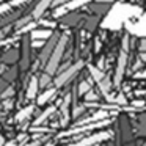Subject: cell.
<instances>
[{"mask_svg": "<svg viewBox=\"0 0 146 146\" xmlns=\"http://www.w3.org/2000/svg\"><path fill=\"white\" fill-rule=\"evenodd\" d=\"M41 145H42L41 140H35V141H32V143H27L25 146H41Z\"/></svg>", "mask_w": 146, "mask_h": 146, "instance_id": "25", "label": "cell"}, {"mask_svg": "<svg viewBox=\"0 0 146 146\" xmlns=\"http://www.w3.org/2000/svg\"><path fill=\"white\" fill-rule=\"evenodd\" d=\"M126 63H127V52H121L119 54V58H118V64H116V72H115V80L113 83L115 85H119L121 83V79L124 76V69H126Z\"/></svg>", "mask_w": 146, "mask_h": 146, "instance_id": "8", "label": "cell"}, {"mask_svg": "<svg viewBox=\"0 0 146 146\" xmlns=\"http://www.w3.org/2000/svg\"><path fill=\"white\" fill-rule=\"evenodd\" d=\"M126 29L129 30V33L135 36H141V38H146V11H143L140 16L133 17L132 21L126 24Z\"/></svg>", "mask_w": 146, "mask_h": 146, "instance_id": "3", "label": "cell"}, {"mask_svg": "<svg viewBox=\"0 0 146 146\" xmlns=\"http://www.w3.org/2000/svg\"><path fill=\"white\" fill-rule=\"evenodd\" d=\"M54 35L50 29H33L32 30V39L33 41H46Z\"/></svg>", "mask_w": 146, "mask_h": 146, "instance_id": "9", "label": "cell"}, {"mask_svg": "<svg viewBox=\"0 0 146 146\" xmlns=\"http://www.w3.org/2000/svg\"><path fill=\"white\" fill-rule=\"evenodd\" d=\"M3 86H5V88H8V82H7V80H5V82H3V80H0V90L3 88Z\"/></svg>", "mask_w": 146, "mask_h": 146, "instance_id": "26", "label": "cell"}, {"mask_svg": "<svg viewBox=\"0 0 146 146\" xmlns=\"http://www.w3.org/2000/svg\"><path fill=\"white\" fill-rule=\"evenodd\" d=\"M54 3V0H39L38 3H36V7L33 8V13H32V17L33 19H38V17L42 16V13H44L46 10H47L50 5Z\"/></svg>", "mask_w": 146, "mask_h": 146, "instance_id": "10", "label": "cell"}, {"mask_svg": "<svg viewBox=\"0 0 146 146\" xmlns=\"http://www.w3.org/2000/svg\"><path fill=\"white\" fill-rule=\"evenodd\" d=\"M68 2H71V0H54V5L55 7H60V5H64Z\"/></svg>", "mask_w": 146, "mask_h": 146, "instance_id": "24", "label": "cell"}, {"mask_svg": "<svg viewBox=\"0 0 146 146\" xmlns=\"http://www.w3.org/2000/svg\"><path fill=\"white\" fill-rule=\"evenodd\" d=\"M66 46H68V36L60 35V38H58L57 44H55L54 50H52L50 57H49L47 63H46V66H44L46 74H49L50 77L55 76V72H58V66H60V61H61V57H63V54H64Z\"/></svg>", "mask_w": 146, "mask_h": 146, "instance_id": "2", "label": "cell"}, {"mask_svg": "<svg viewBox=\"0 0 146 146\" xmlns=\"http://www.w3.org/2000/svg\"><path fill=\"white\" fill-rule=\"evenodd\" d=\"M90 74L93 76V79L96 80V82H99L101 79H104V71H101V69H98V68H94V66H90Z\"/></svg>", "mask_w": 146, "mask_h": 146, "instance_id": "16", "label": "cell"}, {"mask_svg": "<svg viewBox=\"0 0 146 146\" xmlns=\"http://www.w3.org/2000/svg\"><path fill=\"white\" fill-rule=\"evenodd\" d=\"M90 2H93V0H71V2H68V3L60 5V7L55 8V10H54V17H60V16H63V14H66L68 11L77 10V8H80V7H83V5L90 3Z\"/></svg>", "mask_w": 146, "mask_h": 146, "instance_id": "5", "label": "cell"}, {"mask_svg": "<svg viewBox=\"0 0 146 146\" xmlns=\"http://www.w3.org/2000/svg\"><path fill=\"white\" fill-rule=\"evenodd\" d=\"M54 111H55V107H49V108H46L44 113H41V115L38 116V119L35 121V126H38V124H42V123H44V121L47 119L49 116H50L52 113H54Z\"/></svg>", "mask_w": 146, "mask_h": 146, "instance_id": "15", "label": "cell"}, {"mask_svg": "<svg viewBox=\"0 0 146 146\" xmlns=\"http://www.w3.org/2000/svg\"><path fill=\"white\" fill-rule=\"evenodd\" d=\"M83 68V61H77V63H74L72 66H68L64 71H61V72H58L57 79H55V88H58V86H63L66 85L68 82H69L71 79H72L74 76H76L77 72H79L80 69Z\"/></svg>", "mask_w": 146, "mask_h": 146, "instance_id": "4", "label": "cell"}, {"mask_svg": "<svg viewBox=\"0 0 146 146\" xmlns=\"http://www.w3.org/2000/svg\"><path fill=\"white\" fill-rule=\"evenodd\" d=\"M133 77H135V79H146V69L140 71V72H135Z\"/></svg>", "mask_w": 146, "mask_h": 146, "instance_id": "21", "label": "cell"}, {"mask_svg": "<svg viewBox=\"0 0 146 146\" xmlns=\"http://www.w3.org/2000/svg\"><path fill=\"white\" fill-rule=\"evenodd\" d=\"M50 83H52V77L49 76V74H46V72L38 79V86H39V88H42V90L50 88Z\"/></svg>", "mask_w": 146, "mask_h": 146, "instance_id": "14", "label": "cell"}, {"mask_svg": "<svg viewBox=\"0 0 146 146\" xmlns=\"http://www.w3.org/2000/svg\"><path fill=\"white\" fill-rule=\"evenodd\" d=\"M3 105H5V107H7V108H10L11 105H13V102H11V101H7V102H5Z\"/></svg>", "mask_w": 146, "mask_h": 146, "instance_id": "27", "label": "cell"}, {"mask_svg": "<svg viewBox=\"0 0 146 146\" xmlns=\"http://www.w3.org/2000/svg\"><path fill=\"white\" fill-rule=\"evenodd\" d=\"M13 93H14V90L11 88V86H8L7 90H3V91H2V99H3V101H5V99H10L11 96H13Z\"/></svg>", "mask_w": 146, "mask_h": 146, "instance_id": "20", "label": "cell"}, {"mask_svg": "<svg viewBox=\"0 0 146 146\" xmlns=\"http://www.w3.org/2000/svg\"><path fill=\"white\" fill-rule=\"evenodd\" d=\"M108 137H110V132H99V133H93V135L85 137L83 140H80V141L74 143V145H69V146H93V145H96V143L102 141V140H107Z\"/></svg>", "mask_w": 146, "mask_h": 146, "instance_id": "7", "label": "cell"}, {"mask_svg": "<svg viewBox=\"0 0 146 146\" xmlns=\"http://www.w3.org/2000/svg\"><path fill=\"white\" fill-rule=\"evenodd\" d=\"M83 98H85L86 102H98L99 101V94L96 91H93V90H90L88 93H85V94H83Z\"/></svg>", "mask_w": 146, "mask_h": 146, "instance_id": "18", "label": "cell"}, {"mask_svg": "<svg viewBox=\"0 0 146 146\" xmlns=\"http://www.w3.org/2000/svg\"><path fill=\"white\" fill-rule=\"evenodd\" d=\"M10 8H11L10 3H2V5H0V14H3L5 11H8Z\"/></svg>", "mask_w": 146, "mask_h": 146, "instance_id": "22", "label": "cell"}, {"mask_svg": "<svg viewBox=\"0 0 146 146\" xmlns=\"http://www.w3.org/2000/svg\"><path fill=\"white\" fill-rule=\"evenodd\" d=\"M141 13H143V10L140 7L127 5V3H118L111 8L108 16L105 17V21L102 22V27L118 30V29H121V25L127 24L129 21H132L133 17L140 16Z\"/></svg>", "mask_w": 146, "mask_h": 146, "instance_id": "1", "label": "cell"}, {"mask_svg": "<svg viewBox=\"0 0 146 146\" xmlns=\"http://www.w3.org/2000/svg\"><path fill=\"white\" fill-rule=\"evenodd\" d=\"M58 38H60V35H58V33H55V35H52L50 38H49V41L42 46L44 49H42L41 55H39V66H41V68L46 66V63H47V60H49V57H50L52 50H54L55 44H57Z\"/></svg>", "mask_w": 146, "mask_h": 146, "instance_id": "6", "label": "cell"}, {"mask_svg": "<svg viewBox=\"0 0 146 146\" xmlns=\"http://www.w3.org/2000/svg\"><path fill=\"white\" fill-rule=\"evenodd\" d=\"M98 86H99V90H101V93L104 96H107V94H110V90H111V82H110V79H108L107 76H104V79H101L98 82Z\"/></svg>", "mask_w": 146, "mask_h": 146, "instance_id": "13", "label": "cell"}, {"mask_svg": "<svg viewBox=\"0 0 146 146\" xmlns=\"http://www.w3.org/2000/svg\"><path fill=\"white\" fill-rule=\"evenodd\" d=\"M16 145V141H14V140H11V141H8L7 145H3V146H14Z\"/></svg>", "mask_w": 146, "mask_h": 146, "instance_id": "28", "label": "cell"}, {"mask_svg": "<svg viewBox=\"0 0 146 146\" xmlns=\"http://www.w3.org/2000/svg\"><path fill=\"white\" fill-rule=\"evenodd\" d=\"M38 79L36 77H32L30 79V85H29V88H27V98L29 99H33V98H36V94H38Z\"/></svg>", "mask_w": 146, "mask_h": 146, "instance_id": "12", "label": "cell"}, {"mask_svg": "<svg viewBox=\"0 0 146 146\" xmlns=\"http://www.w3.org/2000/svg\"><path fill=\"white\" fill-rule=\"evenodd\" d=\"M33 108H35V107H33V105H30V107H25V108H24L22 111H19V113L16 115V119H17V121H22L24 118L30 116V115L33 113Z\"/></svg>", "mask_w": 146, "mask_h": 146, "instance_id": "17", "label": "cell"}, {"mask_svg": "<svg viewBox=\"0 0 146 146\" xmlns=\"http://www.w3.org/2000/svg\"><path fill=\"white\" fill-rule=\"evenodd\" d=\"M27 0H11V2H8V3L11 5V7H16V5H22V3H25Z\"/></svg>", "mask_w": 146, "mask_h": 146, "instance_id": "23", "label": "cell"}, {"mask_svg": "<svg viewBox=\"0 0 146 146\" xmlns=\"http://www.w3.org/2000/svg\"><path fill=\"white\" fill-rule=\"evenodd\" d=\"M90 90H91V85H90L86 80H83L82 83H79V88H77V91H79V94L80 96H83L85 93H88Z\"/></svg>", "mask_w": 146, "mask_h": 146, "instance_id": "19", "label": "cell"}, {"mask_svg": "<svg viewBox=\"0 0 146 146\" xmlns=\"http://www.w3.org/2000/svg\"><path fill=\"white\" fill-rule=\"evenodd\" d=\"M55 93H57V88H47L41 96H38V99H36V104H38V105H44L47 101H50V99L54 98Z\"/></svg>", "mask_w": 146, "mask_h": 146, "instance_id": "11", "label": "cell"}, {"mask_svg": "<svg viewBox=\"0 0 146 146\" xmlns=\"http://www.w3.org/2000/svg\"><path fill=\"white\" fill-rule=\"evenodd\" d=\"M5 145V138H3V135H0V146H3Z\"/></svg>", "mask_w": 146, "mask_h": 146, "instance_id": "30", "label": "cell"}, {"mask_svg": "<svg viewBox=\"0 0 146 146\" xmlns=\"http://www.w3.org/2000/svg\"><path fill=\"white\" fill-rule=\"evenodd\" d=\"M140 58H141V61H145V63H146V52H143V54L140 55Z\"/></svg>", "mask_w": 146, "mask_h": 146, "instance_id": "29", "label": "cell"}]
</instances>
